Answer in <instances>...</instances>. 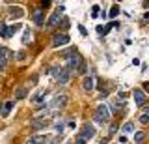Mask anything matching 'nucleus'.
Returning a JSON list of instances; mask_svg holds the SVG:
<instances>
[{"label": "nucleus", "instance_id": "5701e85b", "mask_svg": "<svg viewBox=\"0 0 149 144\" xmlns=\"http://www.w3.org/2000/svg\"><path fill=\"white\" fill-rule=\"evenodd\" d=\"M28 39H30V30H24V36H22V43H28Z\"/></svg>", "mask_w": 149, "mask_h": 144}, {"label": "nucleus", "instance_id": "7c9ffc66", "mask_svg": "<svg viewBox=\"0 0 149 144\" xmlns=\"http://www.w3.org/2000/svg\"><path fill=\"white\" fill-rule=\"evenodd\" d=\"M78 71H80V73H84V71H86V62H84V64H82V66H80V67H78Z\"/></svg>", "mask_w": 149, "mask_h": 144}, {"label": "nucleus", "instance_id": "b1692460", "mask_svg": "<svg viewBox=\"0 0 149 144\" xmlns=\"http://www.w3.org/2000/svg\"><path fill=\"white\" fill-rule=\"evenodd\" d=\"M50 4H52L50 0H43V2H41V10H45V8H49Z\"/></svg>", "mask_w": 149, "mask_h": 144}, {"label": "nucleus", "instance_id": "393cba45", "mask_svg": "<svg viewBox=\"0 0 149 144\" xmlns=\"http://www.w3.org/2000/svg\"><path fill=\"white\" fill-rule=\"evenodd\" d=\"M147 122H149V116H147V114L140 116V124H147Z\"/></svg>", "mask_w": 149, "mask_h": 144}, {"label": "nucleus", "instance_id": "9d476101", "mask_svg": "<svg viewBox=\"0 0 149 144\" xmlns=\"http://www.w3.org/2000/svg\"><path fill=\"white\" fill-rule=\"evenodd\" d=\"M60 13H62V11H54L52 13V15H50V19H49V22H47V28H52V26L54 25H58V22H60Z\"/></svg>", "mask_w": 149, "mask_h": 144}, {"label": "nucleus", "instance_id": "cd10ccee", "mask_svg": "<svg viewBox=\"0 0 149 144\" xmlns=\"http://www.w3.org/2000/svg\"><path fill=\"white\" fill-rule=\"evenodd\" d=\"M118 142L119 144H127V137H125V135H121V137L118 138Z\"/></svg>", "mask_w": 149, "mask_h": 144}, {"label": "nucleus", "instance_id": "bb28decb", "mask_svg": "<svg viewBox=\"0 0 149 144\" xmlns=\"http://www.w3.org/2000/svg\"><path fill=\"white\" fill-rule=\"evenodd\" d=\"M78 32H80V34H82V36H88V30H86V28H84V26H82V25H78Z\"/></svg>", "mask_w": 149, "mask_h": 144}, {"label": "nucleus", "instance_id": "7ed1b4c3", "mask_svg": "<svg viewBox=\"0 0 149 144\" xmlns=\"http://www.w3.org/2000/svg\"><path fill=\"white\" fill-rule=\"evenodd\" d=\"M71 38H69V34H63V32H56L54 38H52V45L54 47H62V45H67Z\"/></svg>", "mask_w": 149, "mask_h": 144}, {"label": "nucleus", "instance_id": "39448f33", "mask_svg": "<svg viewBox=\"0 0 149 144\" xmlns=\"http://www.w3.org/2000/svg\"><path fill=\"white\" fill-rule=\"evenodd\" d=\"M73 75H74V71H71V69H67V67H63L62 73H60V77L56 79V82H58V84H67V82L71 81Z\"/></svg>", "mask_w": 149, "mask_h": 144}, {"label": "nucleus", "instance_id": "412c9836", "mask_svg": "<svg viewBox=\"0 0 149 144\" xmlns=\"http://www.w3.org/2000/svg\"><path fill=\"white\" fill-rule=\"evenodd\" d=\"M54 129H56V131H58V133H62V131H63V129H65V124H62V122H58V124H54Z\"/></svg>", "mask_w": 149, "mask_h": 144}, {"label": "nucleus", "instance_id": "c85d7f7f", "mask_svg": "<svg viewBox=\"0 0 149 144\" xmlns=\"http://www.w3.org/2000/svg\"><path fill=\"white\" fill-rule=\"evenodd\" d=\"M146 92L149 94V82H143V94H146Z\"/></svg>", "mask_w": 149, "mask_h": 144}, {"label": "nucleus", "instance_id": "c9c22d12", "mask_svg": "<svg viewBox=\"0 0 149 144\" xmlns=\"http://www.w3.org/2000/svg\"><path fill=\"white\" fill-rule=\"evenodd\" d=\"M52 144H56V142H52Z\"/></svg>", "mask_w": 149, "mask_h": 144}, {"label": "nucleus", "instance_id": "1a4fd4ad", "mask_svg": "<svg viewBox=\"0 0 149 144\" xmlns=\"http://www.w3.org/2000/svg\"><path fill=\"white\" fill-rule=\"evenodd\" d=\"M43 19H45L43 10H36V11H34V22H36L37 26H43V22H45Z\"/></svg>", "mask_w": 149, "mask_h": 144}, {"label": "nucleus", "instance_id": "6ab92c4d", "mask_svg": "<svg viewBox=\"0 0 149 144\" xmlns=\"http://www.w3.org/2000/svg\"><path fill=\"white\" fill-rule=\"evenodd\" d=\"M134 131V125L132 124H125L123 125V133H132Z\"/></svg>", "mask_w": 149, "mask_h": 144}, {"label": "nucleus", "instance_id": "473e14b6", "mask_svg": "<svg viewBox=\"0 0 149 144\" xmlns=\"http://www.w3.org/2000/svg\"><path fill=\"white\" fill-rule=\"evenodd\" d=\"M99 144H108V138H104V140H101Z\"/></svg>", "mask_w": 149, "mask_h": 144}, {"label": "nucleus", "instance_id": "dca6fc26", "mask_svg": "<svg viewBox=\"0 0 149 144\" xmlns=\"http://www.w3.org/2000/svg\"><path fill=\"white\" fill-rule=\"evenodd\" d=\"M13 105H15V101H8V103H6V105H4V112H2V114H4V116H8L9 112H11V109H13Z\"/></svg>", "mask_w": 149, "mask_h": 144}, {"label": "nucleus", "instance_id": "a211bd4d", "mask_svg": "<svg viewBox=\"0 0 149 144\" xmlns=\"http://www.w3.org/2000/svg\"><path fill=\"white\" fill-rule=\"evenodd\" d=\"M62 69H63V67H60V66L52 67V77H54V79H58V77H60V73H62Z\"/></svg>", "mask_w": 149, "mask_h": 144}, {"label": "nucleus", "instance_id": "2eb2a0df", "mask_svg": "<svg viewBox=\"0 0 149 144\" xmlns=\"http://www.w3.org/2000/svg\"><path fill=\"white\" fill-rule=\"evenodd\" d=\"M143 138H146V133H143V131H136V133H134V140H136V144H142Z\"/></svg>", "mask_w": 149, "mask_h": 144}, {"label": "nucleus", "instance_id": "72a5a7b5", "mask_svg": "<svg viewBox=\"0 0 149 144\" xmlns=\"http://www.w3.org/2000/svg\"><path fill=\"white\" fill-rule=\"evenodd\" d=\"M143 110H146V114L149 116V105H147V107H146V109H143Z\"/></svg>", "mask_w": 149, "mask_h": 144}, {"label": "nucleus", "instance_id": "c756f323", "mask_svg": "<svg viewBox=\"0 0 149 144\" xmlns=\"http://www.w3.org/2000/svg\"><path fill=\"white\" fill-rule=\"evenodd\" d=\"M15 58H17V60H22V58H24V53H17Z\"/></svg>", "mask_w": 149, "mask_h": 144}, {"label": "nucleus", "instance_id": "4be33fe9", "mask_svg": "<svg viewBox=\"0 0 149 144\" xmlns=\"http://www.w3.org/2000/svg\"><path fill=\"white\" fill-rule=\"evenodd\" d=\"M118 13H119V6H114L110 10V17H118Z\"/></svg>", "mask_w": 149, "mask_h": 144}, {"label": "nucleus", "instance_id": "4468645a", "mask_svg": "<svg viewBox=\"0 0 149 144\" xmlns=\"http://www.w3.org/2000/svg\"><path fill=\"white\" fill-rule=\"evenodd\" d=\"M9 13H11V15H15V17H19V19H21V17H22V13H24V11H22L21 8H17V6H15V8L11 6V8H9Z\"/></svg>", "mask_w": 149, "mask_h": 144}, {"label": "nucleus", "instance_id": "9b49d317", "mask_svg": "<svg viewBox=\"0 0 149 144\" xmlns=\"http://www.w3.org/2000/svg\"><path fill=\"white\" fill-rule=\"evenodd\" d=\"M134 101H136V105L146 103V94H143V90H134Z\"/></svg>", "mask_w": 149, "mask_h": 144}, {"label": "nucleus", "instance_id": "f8f14e48", "mask_svg": "<svg viewBox=\"0 0 149 144\" xmlns=\"http://www.w3.org/2000/svg\"><path fill=\"white\" fill-rule=\"evenodd\" d=\"M45 140H47L45 135H34L28 138V144H45Z\"/></svg>", "mask_w": 149, "mask_h": 144}, {"label": "nucleus", "instance_id": "0eeeda50", "mask_svg": "<svg viewBox=\"0 0 149 144\" xmlns=\"http://www.w3.org/2000/svg\"><path fill=\"white\" fill-rule=\"evenodd\" d=\"M19 28L17 25H13V26H6V25H2L0 26V36L2 38H11L13 34H15V30Z\"/></svg>", "mask_w": 149, "mask_h": 144}, {"label": "nucleus", "instance_id": "f03ea898", "mask_svg": "<svg viewBox=\"0 0 149 144\" xmlns=\"http://www.w3.org/2000/svg\"><path fill=\"white\" fill-rule=\"evenodd\" d=\"M82 64H84V58L80 56L78 51H74L73 54L67 56V69H71V71H78V67H80Z\"/></svg>", "mask_w": 149, "mask_h": 144}, {"label": "nucleus", "instance_id": "20e7f679", "mask_svg": "<svg viewBox=\"0 0 149 144\" xmlns=\"http://www.w3.org/2000/svg\"><path fill=\"white\" fill-rule=\"evenodd\" d=\"M65 105H67V96H65V94H60V96L54 97L52 103H50L49 107H50V109H54V110H58V109H63Z\"/></svg>", "mask_w": 149, "mask_h": 144}, {"label": "nucleus", "instance_id": "aec40b11", "mask_svg": "<svg viewBox=\"0 0 149 144\" xmlns=\"http://www.w3.org/2000/svg\"><path fill=\"white\" fill-rule=\"evenodd\" d=\"M17 99H22V97H26V88H21V90H17Z\"/></svg>", "mask_w": 149, "mask_h": 144}, {"label": "nucleus", "instance_id": "a878e982", "mask_svg": "<svg viewBox=\"0 0 149 144\" xmlns=\"http://www.w3.org/2000/svg\"><path fill=\"white\" fill-rule=\"evenodd\" d=\"M99 13H101L99 6H93V11H91V15H93V17H97V15H99Z\"/></svg>", "mask_w": 149, "mask_h": 144}, {"label": "nucleus", "instance_id": "2f4dec72", "mask_svg": "<svg viewBox=\"0 0 149 144\" xmlns=\"http://www.w3.org/2000/svg\"><path fill=\"white\" fill-rule=\"evenodd\" d=\"M143 22H149V11L146 13V15H143Z\"/></svg>", "mask_w": 149, "mask_h": 144}, {"label": "nucleus", "instance_id": "423d86ee", "mask_svg": "<svg viewBox=\"0 0 149 144\" xmlns=\"http://www.w3.org/2000/svg\"><path fill=\"white\" fill-rule=\"evenodd\" d=\"M80 137L84 138V140H88V138H93V137H95V127H93L91 124H86V125L82 127Z\"/></svg>", "mask_w": 149, "mask_h": 144}, {"label": "nucleus", "instance_id": "f3484780", "mask_svg": "<svg viewBox=\"0 0 149 144\" xmlns=\"http://www.w3.org/2000/svg\"><path fill=\"white\" fill-rule=\"evenodd\" d=\"M45 96H47V92H39L37 96L32 97V101H34V103H39V101H43V99H45Z\"/></svg>", "mask_w": 149, "mask_h": 144}, {"label": "nucleus", "instance_id": "ddd939ff", "mask_svg": "<svg viewBox=\"0 0 149 144\" xmlns=\"http://www.w3.org/2000/svg\"><path fill=\"white\" fill-rule=\"evenodd\" d=\"M43 127H47V122L45 120H36V122H32V129H43Z\"/></svg>", "mask_w": 149, "mask_h": 144}, {"label": "nucleus", "instance_id": "f704fd0d", "mask_svg": "<svg viewBox=\"0 0 149 144\" xmlns=\"http://www.w3.org/2000/svg\"><path fill=\"white\" fill-rule=\"evenodd\" d=\"M0 109H2V103H0Z\"/></svg>", "mask_w": 149, "mask_h": 144}, {"label": "nucleus", "instance_id": "6e6552de", "mask_svg": "<svg viewBox=\"0 0 149 144\" xmlns=\"http://www.w3.org/2000/svg\"><path fill=\"white\" fill-rule=\"evenodd\" d=\"M82 86H84V90L86 92H91L93 90V86H95V81H93V77H84V81H82Z\"/></svg>", "mask_w": 149, "mask_h": 144}, {"label": "nucleus", "instance_id": "f257e3e1", "mask_svg": "<svg viewBox=\"0 0 149 144\" xmlns=\"http://www.w3.org/2000/svg\"><path fill=\"white\" fill-rule=\"evenodd\" d=\"M95 122L97 124H101V125H104V124H108V120H110V109L106 105H99L95 109Z\"/></svg>", "mask_w": 149, "mask_h": 144}]
</instances>
